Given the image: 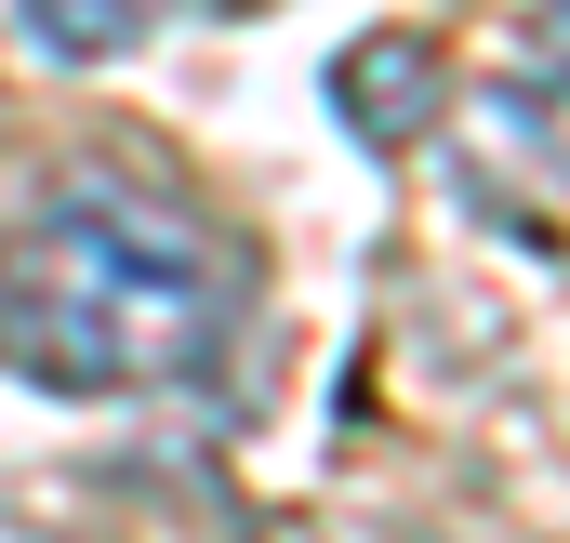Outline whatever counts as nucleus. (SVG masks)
Returning <instances> with one entry per match:
<instances>
[{"label":"nucleus","mask_w":570,"mask_h":543,"mask_svg":"<svg viewBox=\"0 0 570 543\" xmlns=\"http://www.w3.org/2000/svg\"><path fill=\"white\" fill-rule=\"evenodd\" d=\"M531 27H544V67L570 80V0H531Z\"/></svg>","instance_id":"4"},{"label":"nucleus","mask_w":570,"mask_h":543,"mask_svg":"<svg viewBox=\"0 0 570 543\" xmlns=\"http://www.w3.org/2000/svg\"><path fill=\"white\" fill-rule=\"evenodd\" d=\"M226 332V266L199 213L134 172H40L0 213V372L67 398H134L199 372Z\"/></svg>","instance_id":"1"},{"label":"nucleus","mask_w":570,"mask_h":543,"mask_svg":"<svg viewBox=\"0 0 570 543\" xmlns=\"http://www.w3.org/2000/svg\"><path fill=\"white\" fill-rule=\"evenodd\" d=\"M332 107H345L372 146H412L425 107H438V53L425 40H345V53H332Z\"/></svg>","instance_id":"2"},{"label":"nucleus","mask_w":570,"mask_h":543,"mask_svg":"<svg viewBox=\"0 0 570 543\" xmlns=\"http://www.w3.org/2000/svg\"><path fill=\"white\" fill-rule=\"evenodd\" d=\"M13 13H27V40H40L53 67H107V53H134L173 0H13Z\"/></svg>","instance_id":"3"}]
</instances>
